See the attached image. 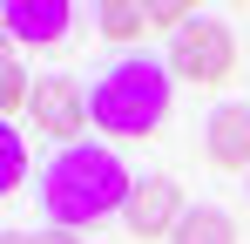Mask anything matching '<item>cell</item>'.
I'll use <instances>...</instances> for the list:
<instances>
[{
    "label": "cell",
    "instance_id": "cell-14",
    "mask_svg": "<svg viewBox=\"0 0 250 244\" xmlns=\"http://www.w3.org/2000/svg\"><path fill=\"white\" fill-rule=\"evenodd\" d=\"M0 244H27V238H14V231H7V238H0Z\"/></svg>",
    "mask_w": 250,
    "mask_h": 244
},
{
    "label": "cell",
    "instance_id": "cell-11",
    "mask_svg": "<svg viewBox=\"0 0 250 244\" xmlns=\"http://www.w3.org/2000/svg\"><path fill=\"white\" fill-rule=\"evenodd\" d=\"M196 21V7L189 0H149V27H163V34H183Z\"/></svg>",
    "mask_w": 250,
    "mask_h": 244
},
{
    "label": "cell",
    "instance_id": "cell-10",
    "mask_svg": "<svg viewBox=\"0 0 250 244\" xmlns=\"http://www.w3.org/2000/svg\"><path fill=\"white\" fill-rule=\"evenodd\" d=\"M27 102H34V81H27V68H21L14 54H0V109H7V122L21 116Z\"/></svg>",
    "mask_w": 250,
    "mask_h": 244
},
{
    "label": "cell",
    "instance_id": "cell-8",
    "mask_svg": "<svg viewBox=\"0 0 250 244\" xmlns=\"http://www.w3.org/2000/svg\"><path fill=\"white\" fill-rule=\"evenodd\" d=\"M169 244H237V224H230V210H216V203H189V217L176 224Z\"/></svg>",
    "mask_w": 250,
    "mask_h": 244
},
{
    "label": "cell",
    "instance_id": "cell-3",
    "mask_svg": "<svg viewBox=\"0 0 250 244\" xmlns=\"http://www.w3.org/2000/svg\"><path fill=\"white\" fill-rule=\"evenodd\" d=\"M237 68V34L223 21L196 14L183 34H169V75L176 81H196V88H216V81Z\"/></svg>",
    "mask_w": 250,
    "mask_h": 244
},
{
    "label": "cell",
    "instance_id": "cell-13",
    "mask_svg": "<svg viewBox=\"0 0 250 244\" xmlns=\"http://www.w3.org/2000/svg\"><path fill=\"white\" fill-rule=\"evenodd\" d=\"M27 244H82V238H75V231H34Z\"/></svg>",
    "mask_w": 250,
    "mask_h": 244
},
{
    "label": "cell",
    "instance_id": "cell-9",
    "mask_svg": "<svg viewBox=\"0 0 250 244\" xmlns=\"http://www.w3.org/2000/svg\"><path fill=\"white\" fill-rule=\"evenodd\" d=\"M95 27H102V34L108 41H142V27H149V0H102V7H95Z\"/></svg>",
    "mask_w": 250,
    "mask_h": 244
},
{
    "label": "cell",
    "instance_id": "cell-4",
    "mask_svg": "<svg viewBox=\"0 0 250 244\" xmlns=\"http://www.w3.org/2000/svg\"><path fill=\"white\" fill-rule=\"evenodd\" d=\"M183 217H189V203H183V183L176 176H135V197L122 210L128 238H176Z\"/></svg>",
    "mask_w": 250,
    "mask_h": 244
},
{
    "label": "cell",
    "instance_id": "cell-12",
    "mask_svg": "<svg viewBox=\"0 0 250 244\" xmlns=\"http://www.w3.org/2000/svg\"><path fill=\"white\" fill-rule=\"evenodd\" d=\"M0 190H21V129H0Z\"/></svg>",
    "mask_w": 250,
    "mask_h": 244
},
{
    "label": "cell",
    "instance_id": "cell-5",
    "mask_svg": "<svg viewBox=\"0 0 250 244\" xmlns=\"http://www.w3.org/2000/svg\"><path fill=\"white\" fill-rule=\"evenodd\" d=\"M27 116L41 122L47 136H61V149H68V143H82V122H95V116H88L82 81H68V75H41V81H34V102H27Z\"/></svg>",
    "mask_w": 250,
    "mask_h": 244
},
{
    "label": "cell",
    "instance_id": "cell-7",
    "mask_svg": "<svg viewBox=\"0 0 250 244\" xmlns=\"http://www.w3.org/2000/svg\"><path fill=\"white\" fill-rule=\"evenodd\" d=\"M68 0H7L0 7V27H7V41H27V48H47V41L68 34Z\"/></svg>",
    "mask_w": 250,
    "mask_h": 244
},
{
    "label": "cell",
    "instance_id": "cell-6",
    "mask_svg": "<svg viewBox=\"0 0 250 244\" xmlns=\"http://www.w3.org/2000/svg\"><path fill=\"white\" fill-rule=\"evenodd\" d=\"M203 149L216 170H244L250 176V109L244 102H216L203 122Z\"/></svg>",
    "mask_w": 250,
    "mask_h": 244
},
{
    "label": "cell",
    "instance_id": "cell-2",
    "mask_svg": "<svg viewBox=\"0 0 250 244\" xmlns=\"http://www.w3.org/2000/svg\"><path fill=\"white\" fill-rule=\"evenodd\" d=\"M169 61H156V54H122V61H108L102 75H95V88H88V116H95V129H108V136H156L169 116Z\"/></svg>",
    "mask_w": 250,
    "mask_h": 244
},
{
    "label": "cell",
    "instance_id": "cell-1",
    "mask_svg": "<svg viewBox=\"0 0 250 244\" xmlns=\"http://www.w3.org/2000/svg\"><path fill=\"white\" fill-rule=\"evenodd\" d=\"M128 197H135V176L122 170V156L108 143H68L41 170V210L54 224H68V231L128 210Z\"/></svg>",
    "mask_w": 250,
    "mask_h": 244
}]
</instances>
